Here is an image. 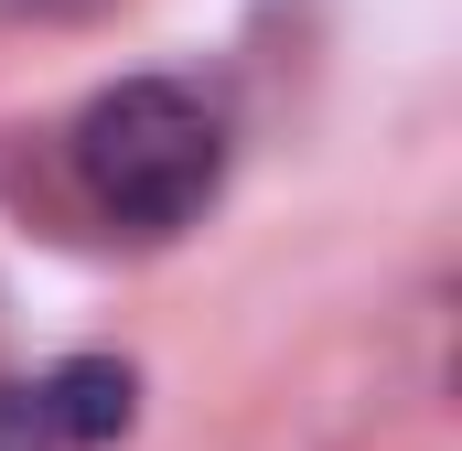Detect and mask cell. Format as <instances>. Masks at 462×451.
<instances>
[{
  "label": "cell",
  "mask_w": 462,
  "mask_h": 451,
  "mask_svg": "<svg viewBox=\"0 0 462 451\" xmlns=\"http://www.w3.org/2000/svg\"><path fill=\"white\" fill-rule=\"evenodd\" d=\"M140 409V376L108 354H76L32 387H0V451H108Z\"/></svg>",
  "instance_id": "obj_2"
},
{
  "label": "cell",
  "mask_w": 462,
  "mask_h": 451,
  "mask_svg": "<svg viewBox=\"0 0 462 451\" xmlns=\"http://www.w3.org/2000/svg\"><path fill=\"white\" fill-rule=\"evenodd\" d=\"M76 183L129 236H172L216 205L226 183V118L172 76H129L76 118Z\"/></svg>",
  "instance_id": "obj_1"
}]
</instances>
